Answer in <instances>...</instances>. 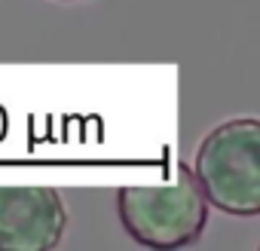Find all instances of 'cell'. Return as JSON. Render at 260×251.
Instances as JSON below:
<instances>
[{
    "label": "cell",
    "instance_id": "6da1fadb",
    "mask_svg": "<svg viewBox=\"0 0 260 251\" xmlns=\"http://www.w3.org/2000/svg\"><path fill=\"white\" fill-rule=\"evenodd\" d=\"M193 178L223 214H260V122L254 116L226 119L199 141Z\"/></svg>",
    "mask_w": 260,
    "mask_h": 251
},
{
    "label": "cell",
    "instance_id": "7a4b0ae2",
    "mask_svg": "<svg viewBox=\"0 0 260 251\" xmlns=\"http://www.w3.org/2000/svg\"><path fill=\"white\" fill-rule=\"evenodd\" d=\"M116 217L122 230L147 248H187L208 227V199L193 172H178L162 187H119Z\"/></svg>",
    "mask_w": 260,
    "mask_h": 251
},
{
    "label": "cell",
    "instance_id": "3957f363",
    "mask_svg": "<svg viewBox=\"0 0 260 251\" xmlns=\"http://www.w3.org/2000/svg\"><path fill=\"white\" fill-rule=\"evenodd\" d=\"M68 208L52 187H0V251H52Z\"/></svg>",
    "mask_w": 260,
    "mask_h": 251
},
{
    "label": "cell",
    "instance_id": "277c9868",
    "mask_svg": "<svg viewBox=\"0 0 260 251\" xmlns=\"http://www.w3.org/2000/svg\"><path fill=\"white\" fill-rule=\"evenodd\" d=\"M68 4H71V0H68Z\"/></svg>",
    "mask_w": 260,
    "mask_h": 251
}]
</instances>
